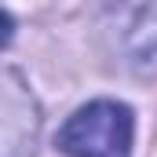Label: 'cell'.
Masks as SVG:
<instances>
[{
	"label": "cell",
	"mask_w": 157,
	"mask_h": 157,
	"mask_svg": "<svg viewBox=\"0 0 157 157\" xmlns=\"http://www.w3.org/2000/svg\"><path fill=\"white\" fill-rule=\"evenodd\" d=\"M135 117L124 102L95 99L80 106L59 132V150L70 157H132Z\"/></svg>",
	"instance_id": "6da1fadb"
},
{
	"label": "cell",
	"mask_w": 157,
	"mask_h": 157,
	"mask_svg": "<svg viewBox=\"0 0 157 157\" xmlns=\"http://www.w3.org/2000/svg\"><path fill=\"white\" fill-rule=\"evenodd\" d=\"M40 113L15 70L4 73V157H33Z\"/></svg>",
	"instance_id": "7a4b0ae2"
},
{
	"label": "cell",
	"mask_w": 157,
	"mask_h": 157,
	"mask_svg": "<svg viewBox=\"0 0 157 157\" xmlns=\"http://www.w3.org/2000/svg\"><path fill=\"white\" fill-rule=\"evenodd\" d=\"M132 59L139 73H157V7L143 15V26L132 33Z\"/></svg>",
	"instance_id": "3957f363"
}]
</instances>
